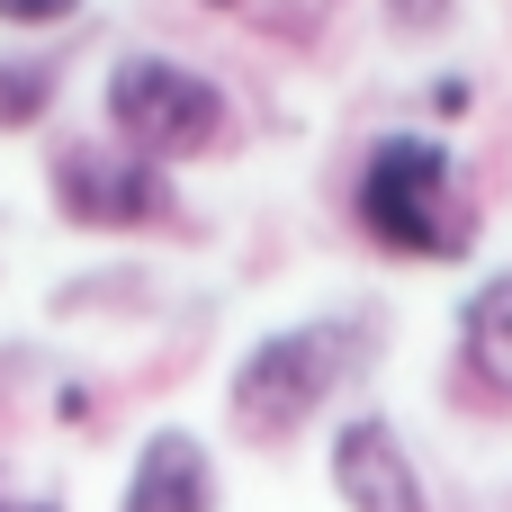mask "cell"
Listing matches in <instances>:
<instances>
[{
	"mask_svg": "<svg viewBox=\"0 0 512 512\" xmlns=\"http://www.w3.org/2000/svg\"><path fill=\"white\" fill-rule=\"evenodd\" d=\"M387 18L423 36V27H441V18H450V0H387Z\"/></svg>",
	"mask_w": 512,
	"mask_h": 512,
	"instance_id": "cell-12",
	"label": "cell"
},
{
	"mask_svg": "<svg viewBox=\"0 0 512 512\" xmlns=\"http://www.w3.org/2000/svg\"><path fill=\"white\" fill-rule=\"evenodd\" d=\"M459 369H468V387L512 396V270L468 288V306H459Z\"/></svg>",
	"mask_w": 512,
	"mask_h": 512,
	"instance_id": "cell-7",
	"label": "cell"
},
{
	"mask_svg": "<svg viewBox=\"0 0 512 512\" xmlns=\"http://www.w3.org/2000/svg\"><path fill=\"white\" fill-rule=\"evenodd\" d=\"M99 108H108L117 144L144 153V162H189V153H216L234 135L225 81L189 72L180 54H117L108 81H99Z\"/></svg>",
	"mask_w": 512,
	"mask_h": 512,
	"instance_id": "cell-3",
	"label": "cell"
},
{
	"mask_svg": "<svg viewBox=\"0 0 512 512\" xmlns=\"http://www.w3.org/2000/svg\"><path fill=\"white\" fill-rule=\"evenodd\" d=\"M81 18V0H0V27H63Z\"/></svg>",
	"mask_w": 512,
	"mask_h": 512,
	"instance_id": "cell-11",
	"label": "cell"
},
{
	"mask_svg": "<svg viewBox=\"0 0 512 512\" xmlns=\"http://www.w3.org/2000/svg\"><path fill=\"white\" fill-rule=\"evenodd\" d=\"M117 512H216V459H207V441L180 432V423L144 432V450H135V468H126Z\"/></svg>",
	"mask_w": 512,
	"mask_h": 512,
	"instance_id": "cell-6",
	"label": "cell"
},
{
	"mask_svg": "<svg viewBox=\"0 0 512 512\" xmlns=\"http://www.w3.org/2000/svg\"><path fill=\"white\" fill-rule=\"evenodd\" d=\"M0 512H63V486H54V477H27V468L0 459Z\"/></svg>",
	"mask_w": 512,
	"mask_h": 512,
	"instance_id": "cell-10",
	"label": "cell"
},
{
	"mask_svg": "<svg viewBox=\"0 0 512 512\" xmlns=\"http://www.w3.org/2000/svg\"><path fill=\"white\" fill-rule=\"evenodd\" d=\"M45 180H54V216L81 225V234H135V225L171 216V180H162V162L126 153L117 135H108V144H54Z\"/></svg>",
	"mask_w": 512,
	"mask_h": 512,
	"instance_id": "cell-4",
	"label": "cell"
},
{
	"mask_svg": "<svg viewBox=\"0 0 512 512\" xmlns=\"http://www.w3.org/2000/svg\"><path fill=\"white\" fill-rule=\"evenodd\" d=\"M360 360H378V333L351 324V315L261 333V342L234 360V378H225V423H234V441H261V450H270V441H297V432L324 414V396H333Z\"/></svg>",
	"mask_w": 512,
	"mask_h": 512,
	"instance_id": "cell-1",
	"label": "cell"
},
{
	"mask_svg": "<svg viewBox=\"0 0 512 512\" xmlns=\"http://www.w3.org/2000/svg\"><path fill=\"white\" fill-rule=\"evenodd\" d=\"M207 9H225V18H243V27H261V36H315L324 18H333V0H207Z\"/></svg>",
	"mask_w": 512,
	"mask_h": 512,
	"instance_id": "cell-9",
	"label": "cell"
},
{
	"mask_svg": "<svg viewBox=\"0 0 512 512\" xmlns=\"http://www.w3.org/2000/svg\"><path fill=\"white\" fill-rule=\"evenodd\" d=\"M333 495H342V512H432L423 468L387 414H351L333 432Z\"/></svg>",
	"mask_w": 512,
	"mask_h": 512,
	"instance_id": "cell-5",
	"label": "cell"
},
{
	"mask_svg": "<svg viewBox=\"0 0 512 512\" xmlns=\"http://www.w3.org/2000/svg\"><path fill=\"white\" fill-rule=\"evenodd\" d=\"M54 54H0V135H18V126H36L45 108H54Z\"/></svg>",
	"mask_w": 512,
	"mask_h": 512,
	"instance_id": "cell-8",
	"label": "cell"
},
{
	"mask_svg": "<svg viewBox=\"0 0 512 512\" xmlns=\"http://www.w3.org/2000/svg\"><path fill=\"white\" fill-rule=\"evenodd\" d=\"M360 225L378 252L396 261H459L468 252V198H459V162L432 144V135H387L369 144L360 162V189H351Z\"/></svg>",
	"mask_w": 512,
	"mask_h": 512,
	"instance_id": "cell-2",
	"label": "cell"
}]
</instances>
